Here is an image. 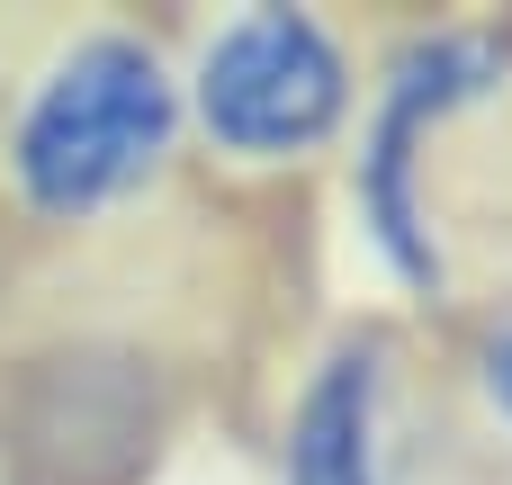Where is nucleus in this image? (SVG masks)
<instances>
[{
  "label": "nucleus",
  "mask_w": 512,
  "mask_h": 485,
  "mask_svg": "<svg viewBox=\"0 0 512 485\" xmlns=\"http://www.w3.org/2000/svg\"><path fill=\"white\" fill-rule=\"evenodd\" d=\"M342 198L405 324L512 288V9L369 27Z\"/></svg>",
  "instance_id": "obj_1"
},
{
  "label": "nucleus",
  "mask_w": 512,
  "mask_h": 485,
  "mask_svg": "<svg viewBox=\"0 0 512 485\" xmlns=\"http://www.w3.org/2000/svg\"><path fill=\"white\" fill-rule=\"evenodd\" d=\"M198 198L171 18L54 9L0 45V225L36 261L144 243Z\"/></svg>",
  "instance_id": "obj_2"
},
{
  "label": "nucleus",
  "mask_w": 512,
  "mask_h": 485,
  "mask_svg": "<svg viewBox=\"0 0 512 485\" xmlns=\"http://www.w3.org/2000/svg\"><path fill=\"white\" fill-rule=\"evenodd\" d=\"M171 54L198 189L270 207L342 171L369 90V27L315 0H234V9H180Z\"/></svg>",
  "instance_id": "obj_3"
},
{
  "label": "nucleus",
  "mask_w": 512,
  "mask_h": 485,
  "mask_svg": "<svg viewBox=\"0 0 512 485\" xmlns=\"http://www.w3.org/2000/svg\"><path fill=\"white\" fill-rule=\"evenodd\" d=\"M423 468V324H405L396 306H360L288 351L270 405V485H423Z\"/></svg>",
  "instance_id": "obj_4"
},
{
  "label": "nucleus",
  "mask_w": 512,
  "mask_h": 485,
  "mask_svg": "<svg viewBox=\"0 0 512 485\" xmlns=\"http://www.w3.org/2000/svg\"><path fill=\"white\" fill-rule=\"evenodd\" d=\"M423 387L441 441L512 485V288H486L477 306L423 324Z\"/></svg>",
  "instance_id": "obj_5"
}]
</instances>
